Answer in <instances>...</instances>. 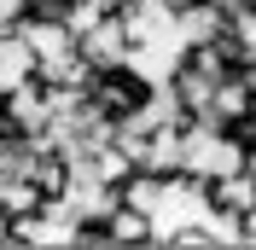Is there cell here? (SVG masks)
<instances>
[{
	"mask_svg": "<svg viewBox=\"0 0 256 250\" xmlns=\"http://www.w3.org/2000/svg\"><path fill=\"white\" fill-rule=\"evenodd\" d=\"M76 52H82V64L99 76V70H122L128 52H134V41H128V30H122V18H116V12H99L94 24L76 35Z\"/></svg>",
	"mask_w": 256,
	"mask_h": 250,
	"instance_id": "obj_1",
	"label": "cell"
},
{
	"mask_svg": "<svg viewBox=\"0 0 256 250\" xmlns=\"http://www.w3.org/2000/svg\"><path fill=\"white\" fill-rule=\"evenodd\" d=\"M52 198H41V186H35L30 174H6L0 180V216L6 221H24V216H35V210H47Z\"/></svg>",
	"mask_w": 256,
	"mask_h": 250,
	"instance_id": "obj_6",
	"label": "cell"
},
{
	"mask_svg": "<svg viewBox=\"0 0 256 250\" xmlns=\"http://www.w3.org/2000/svg\"><path fill=\"white\" fill-rule=\"evenodd\" d=\"M204 233H210V250H244V216L204 204Z\"/></svg>",
	"mask_w": 256,
	"mask_h": 250,
	"instance_id": "obj_8",
	"label": "cell"
},
{
	"mask_svg": "<svg viewBox=\"0 0 256 250\" xmlns=\"http://www.w3.org/2000/svg\"><path fill=\"white\" fill-rule=\"evenodd\" d=\"M152 88H158V82H146L134 64H122V70H99V76L88 82V99H94V105H99V110H105V116L116 122V116H128V110L140 105Z\"/></svg>",
	"mask_w": 256,
	"mask_h": 250,
	"instance_id": "obj_2",
	"label": "cell"
},
{
	"mask_svg": "<svg viewBox=\"0 0 256 250\" xmlns=\"http://www.w3.org/2000/svg\"><path fill=\"white\" fill-rule=\"evenodd\" d=\"M158 6H163L169 18H180V12H192V6H198V0H158Z\"/></svg>",
	"mask_w": 256,
	"mask_h": 250,
	"instance_id": "obj_9",
	"label": "cell"
},
{
	"mask_svg": "<svg viewBox=\"0 0 256 250\" xmlns=\"http://www.w3.org/2000/svg\"><path fill=\"white\" fill-rule=\"evenodd\" d=\"M0 105H6V116H12L18 134H41V128L52 122V88L47 82H18L12 94H0Z\"/></svg>",
	"mask_w": 256,
	"mask_h": 250,
	"instance_id": "obj_3",
	"label": "cell"
},
{
	"mask_svg": "<svg viewBox=\"0 0 256 250\" xmlns=\"http://www.w3.org/2000/svg\"><path fill=\"white\" fill-rule=\"evenodd\" d=\"M30 76H35V52L6 30V35H0V94H12L18 82H30Z\"/></svg>",
	"mask_w": 256,
	"mask_h": 250,
	"instance_id": "obj_7",
	"label": "cell"
},
{
	"mask_svg": "<svg viewBox=\"0 0 256 250\" xmlns=\"http://www.w3.org/2000/svg\"><path fill=\"white\" fill-rule=\"evenodd\" d=\"M204 204H210V210L250 216V210H256V174H250V169H233V174H216V180H204Z\"/></svg>",
	"mask_w": 256,
	"mask_h": 250,
	"instance_id": "obj_4",
	"label": "cell"
},
{
	"mask_svg": "<svg viewBox=\"0 0 256 250\" xmlns=\"http://www.w3.org/2000/svg\"><path fill=\"white\" fill-rule=\"evenodd\" d=\"M6 134H18V128H12V116H6V105H0V140H6Z\"/></svg>",
	"mask_w": 256,
	"mask_h": 250,
	"instance_id": "obj_10",
	"label": "cell"
},
{
	"mask_svg": "<svg viewBox=\"0 0 256 250\" xmlns=\"http://www.w3.org/2000/svg\"><path fill=\"white\" fill-rule=\"evenodd\" d=\"M0 250H6V216H0Z\"/></svg>",
	"mask_w": 256,
	"mask_h": 250,
	"instance_id": "obj_11",
	"label": "cell"
},
{
	"mask_svg": "<svg viewBox=\"0 0 256 250\" xmlns=\"http://www.w3.org/2000/svg\"><path fill=\"white\" fill-rule=\"evenodd\" d=\"M105 238H111V250H146V244H152V216L128 210V204H111V216H105Z\"/></svg>",
	"mask_w": 256,
	"mask_h": 250,
	"instance_id": "obj_5",
	"label": "cell"
}]
</instances>
